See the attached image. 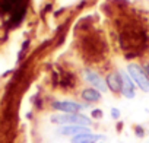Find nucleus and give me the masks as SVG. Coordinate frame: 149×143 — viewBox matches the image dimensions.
<instances>
[{
	"label": "nucleus",
	"instance_id": "obj_1",
	"mask_svg": "<svg viewBox=\"0 0 149 143\" xmlns=\"http://www.w3.org/2000/svg\"><path fill=\"white\" fill-rule=\"evenodd\" d=\"M53 123L61 124V126H89L91 124V118L84 115V114H58V115H53L51 117Z\"/></svg>",
	"mask_w": 149,
	"mask_h": 143
},
{
	"label": "nucleus",
	"instance_id": "obj_2",
	"mask_svg": "<svg viewBox=\"0 0 149 143\" xmlns=\"http://www.w3.org/2000/svg\"><path fill=\"white\" fill-rule=\"evenodd\" d=\"M126 70H127V73L130 75V78L133 79L136 86H139L143 92H149V78L146 75V72L139 64L130 63V64H127Z\"/></svg>",
	"mask_w": 149,
	"mask_h": 143
},
{
	"label": "nucleus",
	"instance_id": "obj_3",
	"mask_svg": "<svg viewBox=\"0 0 149 143\" xmlns=\"http://www.w3.org/2000/svg\"><path fill=\"white\" fill-rule=\"evenodd\" d=\"M85 79L88 83L92 85V88L98 89L100 92H107L108 91V85H107V81L100 75L97 73L95 70H91V69H86L85 70Z\"/></svg>",
	"mask_w": 149,
	"mask_h": 143
},
{
	"label": "nucleus",
	"instance_id": "obj_4",
	"mask_svg": "<svg viewBox=\"0 0 149 143\" xmlns=\"http://www.w3.org/2000/svg\"><path fill=\"white\" fill-rule=\"evenodd\" d=\"M118 73H120V76H121V91H120V92H121L123 96L127 98V99L134 98V95H136L134 82H133V79L130 78V75L127 73V70H120Z\"/></svg>",
	"mask_w": 149,
	"mask_h": 143
},
{
	"label": "nucleus",
	"instance_id": "obj_5",
	"mask_svg": "<svg viewBox=\"0 0 149 143\" xmlns=\"http://www.w3.org/2000/svg\"><path fill=\"white\" fill-rule=\"evenodd\" d=\"M53 108L57 110V111H61V112H66V114H78L79 111L84 110V105H81L79 102H74V101H54L53 104Z\"/></svg>",
	"mask_w": 149,
	"mask_h": 143
},
{
	"label": "nucleus",
	"instance_id": "obj_6",
	"mask_svg": "<svg viewBox=\"0 0 149 143\" xmlns=\"http://www.w3.org/2000/svg\"><path fill=\"white\" fill-rule=\"evenodd\" d=\"M58 133L63 136L74 137V136H79L82 133H89V128L86 126H61L58 128Z\"/></svg>",
	"mask_w": 149,
	"mask_h": 143
},
{
	"label": "nucleus",
	"instance_id": "obj_7",
	"mask_svg": "<svg viewBox=\"0 0 149 143\" xmlns=\"http://www.w3.org/2000/svg\"><path fill=\"white\" fill-rule=\"evenodd\" d=\"M102 136L100 134H94V133H82L79 136H74L72 137V143H98V140Z\"/></svg>",
	"mask_w": 149,
	"mask_h": 143
},
{
	"label": "nucleus",
	"instance_id": "obj_8",
	"mask_svg": "<svg viewBox=\"0 0 149 143\" xmlns=\"http://www.w3.org/2000/svg\"><path fill=\"white\" fill-rule=\"evenodd\" d=\"M107 85H108V89H111V91H121V76H120V73L117 72V73H110L108 76H107Z\"/></svg>",
	"mask_w": 149,
	"mask_h": 143
},
{
	"label": "nucleus",
	"instance_id": "obj_9",
	"mask_svg": "<svg viewBox=\"0 0 149 143\" xmlns=\"http://www.w3.org/2000/svg\"><path fill=\"white\" fill-rule=\"evenodd\" d=\"M82 98L86 102H98L101 99V92L95 88H88L82 92Z\"/></svg>",
	"mask_w": 149,
	"mask_h": 143
},
{
	"label": "nucleus",
	"instance_id": "obj_10",
	"mask_svg": "<svg viewBox=\"0 0 149 143\" xmlns=\"http://www.w3.org/2000/svg\"><path fill=\"white\" fill-rule=\"evenodd\" d=\"M111 117L113 118H120V110L118 108H111Z\"/></svg>",
	"mask_w": 149,
	"mask_h": 143
},
{
	"label": "nucleus",
	"instance_id": "obj_11",
	"mask_svg": "<svg viewBox=\"0 0 149 143\" xmlns=\"http://www.w3.org/2000/svg\"><path fill=\"white\" fill-rule=\"evenodd\" d=\"M101 114H102V112H101L100 110H94V111H92V117H94V118H100Z\"/></svg>",
	"mask_w": 149,
	"mask_h": 143
},
{
	"label": "nucleus",
	"instance_id": "obj_12",
	"mask_svg": "<svg viewBox=\"0 0 149 143\" xmlns=\"http://www.w3.org/2000/svg\"><path fill=\"white\" fill-rule=\"evenodd\" d=\"M145 72H146V75H148V78H149V66L145 67Z\"/></svg>",
	"mask_w": 149,
	"mask_h": 143
},
{
	"label": "nucleus",
	"instance_id": "obj_13",
	"mask_svg": "<svg viewBox=\"0 0 149 143\" xmlns=\"http://www.w3.org/2000/svg\"><path fill=\"white\" fill-rule=\"evenodd\" d=\"M98 143H102V142H98Z\"/></svg>",
	"mask_w": 149,
	"mask_h": 143
}]
</instances>
